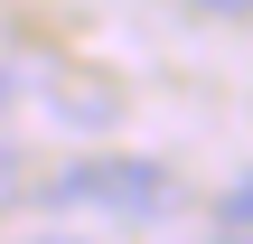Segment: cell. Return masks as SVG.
Here are the masks:
<instances>
[{"label":"cell","mask_w":253,"mask_h":244,"mask_svg":"<svg viewBox=\"0 0 253 244\" xmlns=\"http://www.w3.org/2000/svg\"><path fill=\"white\" fill-rule=\"evenodd\" d=\"M207 244H253V226H225V235H207Z\"/></svg>","instance_id":"cell-4"},{"label":"cell","mask_w":253,"mask_h":244,"mask_svg":"<svg viewBox=\"0 0 253 244\" xmlns=\"http://www.w3.org/2000/svg\"><path fill=\"white\" fill-rule=\"evenodd\" d=\"M0 103H9V75H0Z\"/></svg>","instance_id":"cell-6"},{"label":"cell","mask_w":253,"mask_h":244,"mask_svg":"<svg viewBox=\"0 0 253 244\" xmlns=\"http://www.w3.org/2000/svg\"><path fill=\"white\" fill-rule=\"evenodd\" d=\"M28 244H84V235H28Z\"/></svg>","instance_id":"cell-5"},{"label":"cell","mask_w":253,"mask_h":244,"mask_svg":"<svg viewBox=\"0 0 253 244\" xmlns=\"http://www.w3.org/2000/svg\"><path fill=\"white\" fill-rule=\"evenodd\" d=\"M188 9H207V19H253V0H188Z\"/></svg>","instance_id":"cell-2"},{"label":"cell","mask_w":253,"mask_h":244,"mask_svg":"<svg viewBox=\"0 0 253 244\" xmlns=\"http://www.w3.org/2000/svg\"><path fill=\"white\" fill-rule=\"evenodd\" d=\"M225 226H253V179L235 188V197H225Z\"/></svg>","instance_id":"cell-3"},{"label":"cell","mask_w":253,"mask_h":244,"mask_svg":"<svg viewBox=\"0 0 253 244\" xmlns=\"http://www.w3.org/2000/svg\"><path fill=\"white\" fill-rule=\"evenodd\" d=\"M47 197H66V207L160 216V207H169V169H160V160H75V169H56V188H47Z\"/></svg>","instance_id":"cell-1"}]
</instances>
